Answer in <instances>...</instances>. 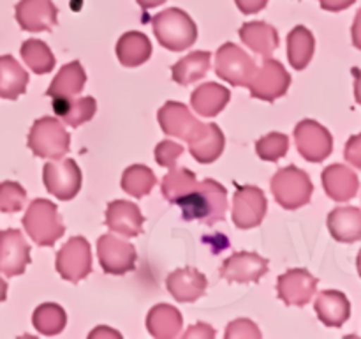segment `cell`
I'll list each match as a JSON object with an SVG mask.
<instances>
[{
	"label": "cell",
	"mask_w": 361,
	"mask_h": 339,
	"mask_svg": "<svg viewBox=\"0 0 361 339\" xmlns=\"http://www.w3.org/2000/svg\"><path fill=\"white\" fill-rule=\"evenodd\" d=\"M312 191L314 186L310 177L293 165L279 170L271 179V193L277 203L286 210H296L309 203Z\"/></svg>",
	"instance_id": "obj_4"
},
{
	"label": "cell",
	"mask_w": 361,
	"mask_h": 339,
	"mask_svg": "<svg viewBox=\"0 0 361 339\" xmlns=\"http://www.w3.org/2000/svg\"><path fill=\"white\" fill-rule=\"evenodd\" d=\"M268 201L256 186H236L233 200V222L240 230H250L261 225L267 215Z\"/></svg>",
	"instance_id": "obj_13"
},
{
	"label": "cell",
	"mask_w": 361,
	"mask_h": 339,
	"mask_svg": "<svg viewBox=\"0 0 361 339\" xmlns=\"http://www.w3.org/2000/svg\"><path fill=\"white\" fill-rule=\"evenodd\" d=\"M229 90L222 85L214 83H203L192 92L190 95V105H192L194 112L201 117H215L226 108L229 102Z\"/></svg>",
	"instance_id": "obj_25"
},
{
	"label": "cell",
	"mask_w": 361,
	"mask_h": 339,
	"mask_svg": "<svg viewBox=\"0 0 361 339\" xmlns=\"http://www.w3.org/2000/svg\"><path fill=\"white\" fill-rule=\"evenodd\" d=\"M155 184H157V179H155L154 172L148 166L133 165L123 172L122 184L120 186H122V189L129 196L143 198L154 189Z\"/></svg>",
	"instance_id": "obj_34"
},
{
	"label": "cell",
	"mask_w": 361,
	"mask_h": 339,
	"mask_svg": "<svg viewBox=\"0 0 361 339\" xmlns=\"http://www.w3.org/2000/svg\"><path fill=\"white\" fill-rule=\"evenodd\" d=\"M59 9L51 0H20L16 4V20L23 30L44 32L56 25Z\"/></svg>",
	"instance_id": "obj_17"
},
{
	"label": "cell",
	"mask_w": 361,
	"mask_h": 339,
	"mask_svg": "<svg viewBox=\"0 0 361 339\" xmlns=\"http://www.w3.org/2000/svg\"><path fill=\"white\" fill-rule=\"evenodd\" d=\"M207 278L192 267L173 270L166 279V286L171 297L178 302H196L207 292Z\"/></svg>",
	"instance_id": "obj_18"
},
{
	"label": "cell",
	"mask_w": 361,
	"mask_h": 339,
	"mask_svg": "<svg viewBox=\"0 0 361 339\" xmlns=\"http://www.w3.org/2000/svg\"><path fill=\"white\" fill-rule=\"evenodd\" d=\"M32 323L35 331L42 335H56L67 325V314L59 304H41L32 314Z\"/></svg>",
	"instance_id": "obj_33"
},
{
	"label": "cell",
	"mask_w": 361,
	"mask_h": 339,
	"mask_svg": "<svg viewBox=\"0 0 361 339\" xmlns=\"http://www.w3.org/2000/svg\"><path fill=\"white\" fill-rule=\"evenodd\" d=\"M240 37L254 53L261 56H271V53L279 46L277 30L271 25L264 23V21L243 23L242 28H240Z\"/></svg>",
	"instance_id": "obj_26"
},
{
	"label": "cell",
	"mask_w": 361,
	"mask_h": 339,
	"mask_svg": "<svg viewBox=\"0 0 361 339\" xmlns=\"http://www.w3.org/2000/svg\"><path fill=\"white\" fill-rule=\"evenodd\" d=\"M356 0H319L321 9L330 11V13H341V11L348 9L355 4Z\"/></svg>",
	"instance_id": "obj_44"
},
{
	"label": "cell",
	"mask_w": 361,
	"mask_h": 339,
	"mask_svg": "<svg viewBox=\"0 0 361 339\" xmlns=\"http://www.w3.org/2000/svg\"><path fill=\"white\" fill-rule=\"evenodd\" d=\"M137 4H140L141 6V9H152V7H157V6H161V4H164L166 0H136Z\"/></svg>",
	"instance_id": "obj_48"
},
{
	"label": "cell",
	"mask_w": 361,
	"mask_h": 339,
	"mask_svg": "<svg viewBox=\"0 0 361 339\" xmlns=\"http://www.w3.org/2000/svg\"><path fill=\"white\" fill-rule=\"evenodd\" d=\"M159 124L168 136L180 138L183 141H194L204 133L207 124L200 122L185 105L168 101L159 109Z\"/></svg>",
	"instance_id": "obj_10"
},
{
	"label": "cell",
	"mask_w": 361,
	"mask_h": 339,
	"mask_svg": "<svg viewBox=\"0 0 361 339\" xmlns=\"http://www.w3.org/2000/svg\"><path fill=\"white\" fill-rule=\"evenodd\" d=\"M145 218L136 203L127 200L111 201L106 208V225L123 237H137L143 232Z\"/></svg>",
	"instance_id": "obj_19"
},
{
	"label": "cell",
	"mask_w": 361,
	"mask_h": 339,
	"mask_svg": "<svg viewBox=\"0 0 361 339\" xmlns=\"http://www.w3.org/2000/svg\"><path fill=\"white\" fill-rule=\"evenodd\" d=\"M27 201V191L18 182H6L0 184V212H20Z\"/></svg>",
	"instance_id": "obj_38"
},
{
	"label": "cell",
	"mask_w": 361,
	"mask_h": 339,
	"mask_svg": "<svg viewBox=\"0 0 361 339\" xmlns=\"http://www.w3.org/2000/svg\"><path fill=\"white\" fill-rule=\"evenodd\" d=\"M196 173H192L187 168H176V166H173V168H169L168 175L162 179L161 189L169 203H176V200L182 198L183 194L189 193L196 186Z\"/></svg>",
	"instance_id": "obj_36"
},
{
	"label": "cell",
	"mask_w": 361,
	"mask_h": 339,
	"mask_svg": "<svg viewBox=\"0 0 361 339\" xmlns=\"http://www.w3.org/2000/svg\"><path fill=\"white\" fill-rule=\"evenodd\" d=\"M353 76H355V97L356 102L361 106V69H353Z\"/></svg>",
	"instance_id": "obj_47"
},
{
	"label": "cell",
	"mask_w": 361,
	"mask_h": 339,
	"mask_svg": "<svg viewBox=\"0 0 361 339\" xmlns=\"http://www.w3.org/2000/svg\"><path fill=\"white\" fill-rule=\"evenodd\" d=\"M210 56L212 55L208 52L189 53L171 67L173 80L183 87L190 85L192 81L201 80L210 71Z\"/></svg>",
	"instance_id": "obj_32"
},
{
	"label": "cell",
	"mask_w": 361,
	"mask_h": 339,
	"mask_svg": "<svg viewBox=\"0 0 361 339\" xmlns=\"http://www.w3.org/2000/svg\"><path fill=\"white\" fill-rule=\"evenodd\" d=\"M56 272L66 281L78 282L92 272V249L85 237H73L56 253Z\"/></svg>",
	"instance_id": "obj_8"
},
{
	"label": "cell",
	"mask_w": 361,
	"mask_h": 339,
	"mask_svg": "<svg viewBox=\"0 0 361 339\" xmlns=\"http://www.w3.org/2000/svg\"><path fill=\"white\" fill-rule=\"evenodd\" d=\"M235 4L243 14H256L267 7L268 0H235Z\"/></svg>",
	"instance_id": "obj_43"
},
{
	"label": "cell",
	"mask_w": 361,
	"mask_h": 339,
	"mask_svg": "<svg viewBox=\"0 0 361 339\" xmlns=\"http://www.w3.org/2000/svg\"><path fill=\"white\" fill-rule=\"evenodd\" d=\"M183 338H185V339H214L215 338V331L210 327V325L200 321L197 325L190 327L189 331L183 334Z\"/></svg>",
	"instance_id": "obj_42"
},
{
	"label": "cell",
	"mask_w": 361,
	"mask_h": 339,
	"mask_svg": "<svg viewBox=\"0 0 361 339\" xmlns=\"http://www.w3.org/2000/svg\"><path fill=\"white\" fill-rule=\"evenodd\" d=\"M30 263V246L20 230L0 232V272L7 278L23 274Z\"/></svg>",
	"instance_id": "obj_15"
},
{
	"label": "cell",
	"mask_w": 361,
	"mask_h": 339,
	"mask_svg": "<svg viewBox=\"0 0 361 339\" xmlns=\"http://www.w3.org/2000/svg\"><path fill=\"white\" fill-rule=\"evenodd\" d=\"M154 34L161 46L169 52H183L197 39V27L192 18L182 9L169 7L152 18Z\"/></svg>",
	"instance_id": "obj_2"
},
{
	"label": "cell",
	"mask_w": 361,
	"mask_h": 339,
	"mask_svg": "<svg viewBox=\"0 0 361 339\" xmlns=\"http://www.w3.org/2000/svg\"><path fill=\"white\" fill-rule=\"evenodd\" d=\"M267 272V258L247 251L231 254L221 267V275L228 282H257Z\"/></svg>",
	"instance_id": "obj_16"
},
{
	"label": "cell",
	"mask_w": 361,
	"mask_h": 339,
	"mask_svg": "<svg viewBox=\"0 0 361 339\" xmlns=\"http://www.w3.org/2000/svg\"><path fill=\"white\" fill-rule=\"evenodd\" d=\"M226 138L222 134V131L219 129L217 124H207V129L201 134L197 140L190 141L189 150L194 155L197 162H214L221 157L222 150H224Z\"/></svg>",
	"instance_id": "obj_31"
},
{
	"label": "cell",
	"mask_w": 361,
	"mask_h": 339,
	"mask_svg": "<svg viewBox=\"0 0 361 339\" xmlns=\"http://www.w3.org/2000/svg\"><path fill=\"white\" fill-rule=\"evenodd\" d=\"M28 83V73L11 55H0V97L14 99L25 94Z\"/></svg>",
	"instance_id": "obj_28"
},
{
	"label": "cell",
	"mask_w": 361,
	"mask_h": 339,
	"mask_svg": "<svg viewBox=\"0 0 361 339\" xmlns=\"http://www.w3.org/2000/svg\"><path fill=\"white\" fill-rule=\"evenodd\" d=\"M183 154V147L175 141H161L155 147V161L164 168H173L176 165V159Z\"/></svg>",
	"instance_id": "obj_40"
},
{
	"label": "cell",
	"mask_w": 361,
	"mask_h": 339,
	"mask_svg": "<svg viewBox=\"0 0 361 339\" xmlns=\"http://www.w3.org/2000/svg\"><path fill=\"white\" fill-rule=\"evenodd\" d=\"M23 226L37 246H53L66 233L59 208L44 198H37L28 205L23 215Z\"/></svg>",
	"instance_id": "obj_3"
},
{
	"label": "cell",
	"mask_w": 361,
	"mask_h": 339,
	"mask_svg": "<svg viewBox=\"0 0 361 339\" xmlns=\"http://www.w3.org/2000/svg\"><path fill=\"white\" fill-rule=\"evenodd\" d=\"M42 180L49 194L59 200H73L81 189V170L74 159H53L42 168Z\"/></svg>",
	"instance_id": "obj_7"
},
{
	"label": "cell",
	"mask_w": 361,
	"mask_h": 339,
	"mask_svg": "<svg viewBox=\"0 0 361 339\" xmlns=\"http://www.w3.org/2000/svg\"><path fill=\"white\" fill-rule=\"evenodd\" d=\"M356 267H358V274H360V278H361V249H360V253H358V258H356Z\"/></svg>",
	"instance_id": "obj_50"
},
{
	"label": "cell",
	"mask_w": 361,
	"mask_h": 339,
	"mask_svg": "<svg viewBox=\"0 0 361 339\" xmlns=\"http://www.w3.org/2000/svg\"><path fill=\"white\" fill-rule=\"evenodd\" d=\"M183 318L176 307L169 304H157L147 316V328L155 339H173L180 334Z\"/></svg>",
	"instance_id": "obj_24"
},
{
	"label": "cell",
	"mask_w": 361,
	"mask_h": 339,
	"mask_svg": "<svg viewBox=\"0 0 361 339\" xmlns=\"http://www.w3.org/2000/svg\"><path fill=\"white\" fill-rule=\"evenodd\" d=\"M295 141L300 154L310 162H321L334 150V138L324 126L305 119L295 127Z\"/></svg>",
	"instance_id": "obj_12"
},
{
	"label": "cell",
	"mask_w": 361,
	"mask_h": 339,
	"mask_svg": "<svg viewBox=\"0 0 361 339\" xmlns=\"http://www.w3.org/2000/svg\"><path fill=\"white\" fill-rule=\"evenodd\" d=\"M259 339L261 331L257 328V325L254 321L247 320V318H238V320H233L228 325V331H226V339Z\"/></svg>",
	"instance_id": "obj_39"
},
{
	"label": "cell",
	"mask_w": 361,
	"mask_h": 339,
	"mask_svg": "<svg viewBox=\"0 0 361 339\" xmlns=\"http://www.w3.org/2000/svg\"><path fill=\"white\" fill-rule=\"evenodd\" d=\"M88 338H90V339H99V338H122V335H120V332L111 331V328H108V327H99V328H95V331H92Z\"/></svg>",
	"instance_id": "obj_46"
},
{
	"label": "cell",
	"mask_w": 361,
	"mask_h": 339,
	"mask_svg": "<svg viewBox=\"0 0 361 339\" xmlns=\"http://www.w3.org/2000/svg\"><path fill=\"white\" fill-rule=\"evenodd\" d=\"M176 205L185 221H200L210 226L224 219L228 210V191L217 180L207 179L196 182L189 193L176 200Z\"/></svg>",
	"instance_id": "obj_1"
},
{
	"label": "cell",
	"mask_w": 361,
	"mask_h": 339,
	"mask_svg": "<svg viewBox=\"0 0 361 339\" xmlns=\"http://www.w3.org/2000/svg\"><path fill=\"white\" fill-rule=\"evenodd\" d=\"M27 145L37 157L60 159L69 152L71 136L60 120L42 117L32 126Z\"/></svg>",
	"instance_id": "obj_5"
},
{
	"label": "cell",
	"mask_w": 361,
	"mask_h": 339,
	"mask_svg": "<svg viewBox=\"0 0 361 339\" xmlns=\"http://www.w3.org/2000/svg\"><path fill=\"white\" fill-rule=\"evenodd\" d=\"M289 85H291V76L284 69V66L277 60L267 56L259 69L256 71V74H254L249 88L252 97L271 102L275 99L282 97L288 92Z\"/></svg>",
	"instance_id": "obj_9"
},
{
	"label": "cell",
	"mask_w": 361,
	"mask_h": 339,
	"mask_svg": "<svg viewBox=\"0 0 361 339\" xmlns=\"http://www.w3.org/2000/svg\"><path fill=\"white\" fill-rule=\"evenodd\" d=\"M7 297V282L4 281V278H0V304L6 300Z\"/></svg>",
	"instance_id": "obj_49"
},
{
	"label": "cell",
	"mask_w": 361,
	"mask_h": 339,
	"mask_svg": "<svg viewBox=\"0 0 361 339\" xmlns=\"http://www.w3.org/2000/svg\"><path fill=\"white\" fill-rule=\"evenodd\" d=\"M85 81H87V74H85L83 66L78 60H74L59 71L55 80L46 90V95H49V97H73L83 90Z\"/></svg>",
	"instance_id": "obj_29"
},
{
	"label": "cell",
	"mask_w": 361,
	"mask_h": 339,
	"mask_svg": "<svg viewBox=\"0 0 361 339\" xmlns=\"http://www.w3.org/2000/svg\"><path fill=\"white\" fill-rule=\"evenodd\" d=\"M53 112L56 113L59 119H62L67 126L78 127L81 124L88 122L94 119L97 112V102L92 95L87 97H53Z\"/></svg>",
	"instance_id": "obj_23"
},
{
	"label": "cell",
	"mask_w": 361,
	"mask_h": 339,
	"mask_svg": "<svg viewBox=\"0 0 361 339\" xmlns=\"http://www.w3.org/2000/svg\"><path fill=\"white\" fill-rule=\"evenodd\" d=\"M317 282V278H314L305 268H291L286 274L279 275L277 293L288 306L303 307L316 295Z\"/></svg>",
	"instance_id": "obj_14"
},
{
	"label": "cell",
	"mask_w": 361,
	"mask_h": 339,
	"mask_svg": "<svg viewBox=\"0 0 361 339\" xmlns=\"http://www.w3.org/2000/svg\"><path fill=\"white\" fill-rule=\"evenodd\" d=\"M116 56L126 67H137L152 56V42L143 32H126L116 42Z\"/></svg>",
	"instance_id": "obj_27"
},
{
	"label": "cell",
	"mask_w": 361,
	"mask_h": 339,
	"mask_svg": "<svg viewBox=\"0 0 361 339\" xmlns=\"http://www.w3.org/2000/svg\"><path fill=\"white\" fill-rule=\"evenodd\" d=\"M289 140L282 133H270L259 138L256 143V152L263 161H279L288 154Z\"/></svg>",
	"instance_id": "obj_37"
},
{
	"label": "cell",
	"mask_w": 361,
	"mask_h": 339,
	"mask_svg": "<svg viewBox=\"0 0 361 339\" xmlns=\"http://www.w3.org/2000/svg\"><path fill=\"white\" fill-rule=\"evenodd\" d=\"M321 179L326 194L335 201H349L360 189V179L356 172L344 165H330L323 170Z\"/></svg>",
	"instance_id": "obj_20"
},
{
	"label": "cell",
	"mask_w": 361,
	"mask_h": 339,
	"mask_svg": "<svg viewBox=\"0 0 361 339\" xmlns=\"http://www.w3.org/2000/svg\"><path fill=\"white\" fill-rule=\"evenodd\" d=\"M317 318L326 327H342L351 316V304L342 292L337 290H324L317 295L314 304Z\"/></svg>",
	"instance_id": "obj_21"
},
{
	"label": "cell",
	"mask_w": 361,
	"mask_h": 339,
	"mask_svg": "<svg viewBox=\"0 0 361 339\" xmlns=\"http://www.w3.org/2000/svg\"><path fill=\"white\" fill-rule=\"evenodd\" d=\"M20 53L25 64L30 67V71L37 74L49 73L55 66V56H53L51 49L48 48L44 41H39V39H27L21 44Z\"/></svg>",
	"instance_id": "obj_35"
},
{
	"label": "cell",
	"mask_w": 361,
	"mask_h": 339,
	"mask_svg": "<svg viewBox=\"0 0 361 339\" xmlns=\"http://www.w3.org/2000/svg\"><path fill=\"white\" fill-rule=\"evenodd\" d=\"M351 37H353V44H355V48H358L361 52V7L358 13H356L355 21H353Z\"/></svg>",
	"instance_id": "obj_45"
},
{
	"label": "cell",
	"mask_w": 361,
	"mask_h": 339,
	"mask_svg": "<svg viewBox=\"0 0 361 339\" xmlns=\"http://www.w3.org/2000/svg\"><path fill=\"white\" fill-rule=\"evenodd\" d=\"M256 71V62L235 42H226L215 53V73L229 85L249 87Z\"/></svg>",
	"instance_id": "obj_6"
},
{
	"label": "cell",
	"mask_w": 361,
	"mask_h": 339,
	"mask_svg": "<svg viewBox=\"0 0 361 339\" xmlns=\"http://www.w3.org/2000/svg\"><path fill=\"white\" fill-rule=\"evenodd\" d=\"M328 230L337 242L361 240V210L358 207H337L328 214Z\"/></svg>",
	"instance_id": "obj_22"
},
{
	"label": "cell",
	"mask_w": 361,
	"mask_h": 339,
	"mask_svg": "<svg viewBox=\"0 0 361 339\" xmlns=\"http://www.w3.org/2000/svg\"><path fill=\"white\" fill-rule=\"evenodd\" d=\"M97 256L106 274L122 275L136 268V247L127 240L113 237L109 233L97 240Z\"/></svg>",
	"instance_id": "obj_11"
},
{
	"label": "cell",
	"mask_w": 361,
	"mask_h": 339,
	"mask_svg": "<svg viewBox=\"0 0 361 339\" xmlns=\"http://www.w3.org/2000/svg\"><path fill=\"white\" fill-rule=\"evenodd\" d=\"M344 157L349 165L361 170V133L353 134V136L349 138L344 148Z\"/></svg>",
	"instance_id": "obj_41"
},
{
	"label": "cell",
	"mask_w": 361,
	"mask_h": 339,
	"mask_svg": "<svg viewBox=\"0 0 361 339\" xmlns=\"http://www.w3.org/2000/svg\"><path fill=\"white\" fill-rule=\"evenodd\" d=\"M316 49L312 32L303 25L293 28L288 35V59L295 71H303L310 64Z\"/></svg>",
	"instance_id": "obj_30"
}]
</instances>
